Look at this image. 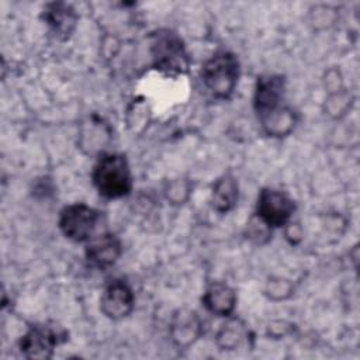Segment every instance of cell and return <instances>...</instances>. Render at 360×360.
<instances>
[{"instance_id": "6da1fadb", "label": "cell", "mask_w": 360, "mask_h": 360, "mask_svg": "<svg viewBox=\"0 0 360 360\" xmlns=\"http://www.w3.org/2000/svg\"><path fill=\"white\" fill-rule=\"evenodd\" d=\"M91 179L98 194L104 198H121L132 190V173L122 153H104L98 156Z\"/></svg>"}, {"instance_id": "7a4b0ae2", "label": "cell", "mask_w": 360, "mask_h": 360, "mask_svg": "<svg viewBox=\"0 0 360 360\" xmlns=\"http://www.w3.org/2000/svg\"><path fill=\"white\" fill-rule=\"evenodd\" d=\"M239 72L238 58L232 52L219 51L202 65L201 80L215 98L226 100L236 89Z\"/></svg>"}, {"instance_id": "3957f363", "label": "cell", "mask_w": 360, "mask_h": 360, "mask_svg": "<svg viewBox=\"0 0 360 360\" xmlns=\"http://www.w3.org/2000/svg\"><path fill=\"white\" fill-rule=\"evenodd\" d=\"M152 65L156 70L167 75H184L190 68V58L179 35L169 30H160L153 35Z\"/></svg>"}, {"instance_id": "277c9868", "label": "cell", "mask_w": 360, "mask_h": 360, "mask_svg": "<svg viewBox=\"0 0 360 360\" xmlns=\"http://www.w3.org/2000/svg\"><path fill=\"white\" fill-rule=\"evenodd\" d=\"M68 339L65 329L56 325H34L20 339L18 347L27 359H49L58 345Z\"/></svg>"}, {"instance_id": "5b68a950", "label": "cell", "mask_w": 360, "mask_h": 360, "mask_svg": "<svg viewBox=\"0 0 360 360\" xmlns=\"http://www.w3.org/2000/svg\"><path fill=\"white\" fill-rule=\"evenodd\" d=\"M98 221V212L83 204L75 202L66 205L58 219L60 232L73 242H86L90 240Z\"/></svg>"}, {"instance_id": "8992f818", "label": "cell", "mask_w": 360, "mask_h": 360, "mask_svg": "<svg viewBox=\"0 0 360 360\" xmlns=\"http://www.w3.org/2000/svg\"><path fill=\"white\" fill-rule=\"evenodd\" d=\"M295 211L294 200L284 191L263 188L259 193L255 215L271 229L284 226Z\"/></svg>"}, {"instance_id": "52a82bcc", "label": "cell", "mask_w": 360, "mask_h": 360, "mask_svg": "<svg viewBox=\"0 0 360 360\" xmlns=\"http://www.w3.org/2000/svg\"><path fill=\"white\" fill-rule=\"evenodd\" d=\"M112 141V129L110 124L91 114L84 118L79 125L77 132V148L87 156H101Z\"/></svg>"}, {"instance_id": "ba28073f", "label": "cell", "mask_w": 360, "mask_h": 360, "mask_svg": "<svg viewBox=\"0 0 360 360\" xmlns=\"http://www.w3.org/2000/svg\"><path fill=\"white\" fill-rule=\"evenodd\" d=\"M134 305V291L124 280H114L107 284L100 298L101 312L112 321H120L128 316L132 312Z\"/></svg>"}, {"instance_id": "9c48e42d", "label": "cell", "mask_w": 360, "mask_h": 360, "mask_svg": "<svg viewBox=\"0 0 360 360\" xmlns=\"http://www.w3.org/2000/svg\"><path fill=\"white\" fill-rule=\"evenodd\" d=\"M204 333V323L200 315L188 308L177 309L170 321L169 335L177 349H188Z\"/></svg>"}, {"instance_id": "30bf717a", "label": "cell", "mask_w": 360, "mask_h": 360, "mask_svg": "<svg viewBox=\"0 0 360 360\" xmlns=\"http://www.w3.org/2000/svg\"><path fill=\"white\" fill-rule=\"evenodd\" d=\"M284 93L285 79L283 76L267 75L257 77L253 94V107L257 117H263L281 107Z\"/></svg>"}, {"instance_id": "8fae6325", "label": "cell", "mask_w": 360, "mask_h": 360, "mask_svg": "<svg viewBox=\"0 0 360 360\" xmlns=\"http://www.w3.org/2000/svg\"><path fill=\"white\" fill-rule=\"evenodd\" d=\"M41 18L48 25L51 34L59 41L69 39L79 22V14L73 6L65 1H52L45 4Z\"/></svg>"}, {"instance_id": "7c38bea8", "label": "cell", "mask_w": 360, "mask_h": 360, "mask_svg": "<svg viewBox=\"0 0 360 360\" xmlns=\"http://www.w3.org/2000/svg\"><path fill=\"white\" fill-rule=\"evenodd\" d=\"M122 253V245L118 236L114 233H103L91 238L86 246L87 262L97 269H105L112 266Z\"/></svg>"}, {"instance_id": "4fadbf2b", "label": "cell", "mask_w": 360, "mask_h": 360, "mask_svg": "<svg viewBox=\"0 0 360 360\" xmlns=\"http://www.w3.org/2000/svg\"><path fill=\"white\" fill-rule=\"evenodd\" d=\"M201 302L212 315L229 318L236 307V292L226 283L212 281L205 288Z\"/></svg>"}, {"instance_id": "5bb4252c", "label": "cell", "mask_w": 360, "mask_h": 360, "mask_svg": "<svg viewBox=\"0 0 360 360\" xmlns=\"http://www.w3.org/2000/svg\"><path fill=\"white\" fill-rule=\"evenodd\" d=\"M239 187L233 174L225 173L218 177L211 191V207L219 212L226 214L232 211L238 202Z\"/></svg>"}, {"instance_id": "9a60e30c", "label": "cell", "mask_w": 360, "mask_h": 360, "mask_svg": "<svg viewBox=\"0 0 360 360\" xmlns=\"http://www.w3.org/2000/svg\"><path fill=\"white\" fill-rule=\"evenodd\" d=\"M259 121L266 135L271 138H284L294 131L297 125V112L287 105H281L277 110L259 117Z\"/></svg>"}, {"instance_id": "2e32d148", "label": "cell", "mask_w": 360, "mask_h": 360, "mask_svg": "<svg viewBox=\"0 0 360 360\" xmlns=\"http://www.w3.org/2000/svg\"><path fill=\"white\" fill-rule=\"evenodd\" d=\"M249 332L246 323L239 318H229L217 332L215 342L221 350L232 352L248 340Z\"/></svg>"}, {"instance_id": "e0dca14e", "label": "cell", "mask_w": 360, "mask_h": 360, "mask_svg": "<svg viewBox=\"0 0 360 360\" xmlns=\"http://www.w3.org/2000/svg\"><path fill=\"white\" fill-rule=\"evenodd\" d=\"M353 103L354 97L346 87H343L342 90L326 96L323 101V112L332 120H340L352 110Z\"/></svg>"}, {"instance_id": "ac0fdd59", "label": "cell", "mask_w": 360, "mask_h": 360, "mask_svg": "<svg viewBox=\"0 0 360 360\" xmlns=\"http://www.w3.org/2000/svg\"><path fill=\"white\" fill-rule=\"evenodd\" d=\"M191 190H193V184L188 179L177 177L166 183L163 188V194L166 201H169L170 205L179 207L188 201L191 195Z\"/></svg>"}, {"instance_id": "d6986e66", "label": "cell", "mask_w": 360, "mask_h": 360, "mask_svg": "<svg viewBox=\"0 0 360 360\" xmlns=\"http://www.w3.org/2000/svg\"><path fill=\"white\" fill-rule=\"evenodd\" d=\"M338 10L330 4H315L309 8V22L315 30H328L338 21Z\"/></svg>"}, {"instance_id": "ffe728a7", "label": "cell", "mask_w": 360, "mask_h": 360, "mask_svg": "<svg viewBox=\"0 0 360 360\" xmlns=\"http://www.w3.org/2000/svg\"><path fill=\"white\" fill-rule=\"evenodd\" d=\"M294 294V284L288 278L270 277L264 287V295L271 301H284Z\"/></svg>"}, {"instance_id": "44dd1931", "label": "cell", "mask_w": 360, "mask_h": 360, "mask_svg": "<svg viewBox=\"0 0 360 360\" xmlns=\"http://www.w3.org/2000/svg\"><path fill=\"white\" fill-rule=\"evenodd\" d=\"M271 228L267 226L262 219H259L255 214L246 224L245 235L255 245H264L271 239Z\"/></svg>"}, {"instance_id": "7402d4cb", "label": "cell", "mask_w": 360, "mask_h": 360, "mask_svg": "<svg viewBox=\"0 0 360 360\" xmlns=\"http://www.w3.org/2000/svg\"><path fill=\"white\" fill-rule=\"evenodd\" d=\"M323 86L326 89V93H335L338 90H342L343 86V76L338 68H329L325 72L323 76Z\"/></svg>"}, {"instance_id": "603a6c76", "label": "cell", "mask_w": 360, "mask_h": 360, "mask_svg": "<svg viewBox=\"0 0 360 360\" xmlns=\"http://www.w3.org/2000/svg\"><path fill=\"white\" fill-rule=\"evenodd\" d=\"M292 330V325L287 321H273L267 325V335L273 339H281L284 336H287L288 333H291Z\"/></svg>"}, {"instance_id": "cb8c5ba5", "label": "cell", "mask_w": 360, "mask_h": 360, "mask_svg": "<svg viewBox=\"0 0 360 360\" xmlns=\"http://www.w3.org/2000/svg\"><path fill=\"white\" fill-rule=\"evenodd\" d=\"M284 236L291 245H298L304 236V231H302V226L300 225V222L288 221L284 225Z\"/></svg>"}]
</instances>
